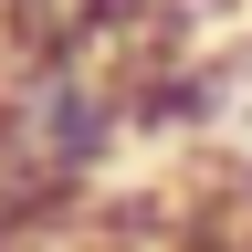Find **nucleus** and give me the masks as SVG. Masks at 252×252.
Instances as JSON below:
<instances>
[{
	"label": "nucleus",
	"instance_id": "1",
	"mask_svg": "<svg viewBox=\"0 0 252 252\" xmlns=\"http://www.w3.org/2000/svg\"><path fill=\"white\" fill-rule=\"evenodd\" d=\"M116 126H126L116 84L94 74L84 53H42V63L11 84V105H0V158H11V179H32V189H63V179L105 168Z\"/></svg>",
	"mask_w": 252,
	"mask_h": 252
}]
</instances>
